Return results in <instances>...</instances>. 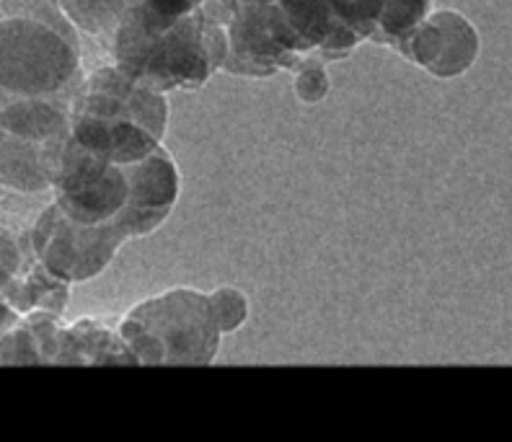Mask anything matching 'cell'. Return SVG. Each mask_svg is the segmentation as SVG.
I'll return each mask as SVG.
<instances>
[{
  "label": "cell",
  "mask_w": 512,
  "mask_h": 442,
  "mask_svg": "<svg viewBox=\"0 0 512 442\" xmlns=\"http://www.w3.org/2000/svg\"><path fill=\"white\" fill-rule=\"evenodd\" d=\"M223 26L205 8L187 16H161L135 0L114 32V65L135 83L161 94L197 88L223 68L231 52Z\"/></svg>",
  "instance_id": "1"
},
{
  "label": "cell",
  "mask_w": 512,
  "mask_h": 442,
  "mask_svg": "<svg viewBox=\"0 0 512 442\" xmlns=\"http://www.w3.org/2000/svg\"><path fill=\"white\" fill-rule=\"evenodd\" d=\"M166 125V96L127 78L117 65L96 68L73 96V137L119 166L148 158L161 145Z\"/></svg>",
  "instance_id": "2"
},
{
  "label": "cell",
  "mask_w": 512,
  "mask_h": 442,
  "mask_svg": "<svg viewBox=\"0 0 512 442\" xmlns=\"http://www.w3.org/2000/svg\"><path fill=\"white\" fill-rule=\"evenodd\" d=\"M119 334L138 365H210L218 355L220 331L210 295L176 287L132 308Z\"/></svg>",
  "instance_id": "3"
},
{
  "label": "cell",
  "mask_w": 512,
  "mask_h": 442,
  "mask_svg": "<svg viewBox=\"0 0 512 442\" xmlns=\"http://www.w3.org/2000/svg\"><path fill=\"white\" fill-rule=\"evenodd\" d=\"M3 96H68L81 88V42L34 16H3Z\"/></svg>",
  "instance_id": "4"
},
{
  "label": "cell",
  "mask_w": 512,
  "mask_h": 442,
  "mask_svg": "<svg viewBox=\"0 0 512 442\" xmlns=\"http://www.w3.org/2000/svg\"><path fill=\"white\" fill-rule=\"evenodd\" d=\"M29 233L39 262L65 282L94 280L127 241L125 231L114 220L81 223L70 218L57 202L39 215Z\"/></svg>",
  "instance_id": "5"
},
{
  "label": "cell",
  "mask_w": 512,
  "mask_h": 442,
  "mask_svg": "<svg viewBox=\"0 0 512 442\" xmlns=\"http://www.w3.org/2000/svg\"><path fill=\"white\" fill-rule=\"evenodd\" d=\"M225 26L231 52L223 68L231 73L272 75L280 68H293L298 55L313 50L288 19L280 0L238 6Z\"/></svg>",
  "instance_id": "6"
},
{
  "label": "cell",
  "mask_w": 512,
  "mask_h": 442,
  "mask_svg": "<svg viewBox=\"0 0 512 442\" xmlns=\"http://www.w3.org/2000/svg\"><path fill=\"white\" fill-rule=\"evenodd\" d=\"M55 202L81 223H109L130 202V179L125 166L96 156L75 137L68 140L55 179Z\"/></svg>",
  "instance_id": "7"
},
{
  "label": "cell",
  "mask_w": 512,
  "mask_h": 442,
  "mask_svg": "<svg viewBox=\"0 0 512 442\" xmlns=\"http://www.w3.org/2000/svg\"><path fill=\"white\" fill-rule=\"evenodd\" d=\"M409 60L438 75L456 78L466 73L479 57V32L469 19L456 11H438L427 16L404 42L399 44Z\"/></svg>",
  "instance_id": "8"
},
{
  "label": "cell",
  "mask_w": 512,
  "mask_h": 442,
  "mask_svg": "<svg viewBox=\"0 0 512 442\" xmlns=\"http://www.w3.org/2000/svg\"><path fill=\"white\" fill-rule=\"evenodd\" d=\"M130 179V202L119 212L114 223L127 238L148 236L169 218L171 207L179 197V174L169 150L158 145L148 158L125 166Z\"/></svg>",
  "instance_id": "9"
},
{
  "label": "cell",
  "mask_w": 512,
  "mask_h": 442,
  "mask_svg": "<svg viewBox=\"0 0 512 442\" xmlns=\"http://www.w3.org/2000/svg\"><path fill=\"white\" fill-rule=\"evenodd\" d=\"M73 132L57 135L47 143H34L3 132V187L37 194L55 187L57 171Z\"/></svg>",
  "instance_id": "10"
},
{
  "label": "cell",
  "mask_w": 512,
  "mask_h": 442,
  "mask_svg": "<svg viewBox=\"0 0 512 442\" xmlns=\"http://www.w3.org/2000/svg\"><path fill=\"white\" fill-rule=\"evenodd\" d=\"M55 365H138V357L122 334L96 318L60 329Z\"/></svg>",
  "instance_id": "11"
},
{
  "label": "cell",
  "mask_w": 512,
  "mask_h": 442,
  "mask_svg": "<svg viewBox=\"0 0 512 442\" xmlns=\"http://www.w3.org/2000/svg\"><path fill=\"white\" fill-rule=\"evenodd\" d=\"M73 99L68 96H3V132L34 143L70 132Z\"/></svg>",
  "instance_id": "12"
},
{
  "label": "cell",
  "mask_w": 512,
  "mask_h": 442,
  "mask_svg": "<svg viewBox=\"0 0 512 442\" xmlns=\"http://www.w3.org/2000/svg\"><path fill=\"white\" fill-rule=\"evenodd\" d=\"M0 285H3V300L11 303L21 316L32 311H50L60 316L68 306V282L52 274L39 259Z\"/></svg>",
  "instance_id": "13"
},
{
  "label": "cell",
  "mask_w": 512,
  "mask_h": 442,
  "mask_svg": "<svg viewBox=\"0 0 512 442\" xmlns=\"http://www.w3.org/2000/svg\"><path fill=\"white\" fill-rule=\"evenodd\" d=\"M280 6L313 50H321L339 29H347L339 24L324 0H280Z\"/></svg>",
  "instance_id": "14"
},
{
  "label": "cell",
  "mask_w": 512,
  "mask_h": 442,
  "mask_svg": "<svg viewBox=\"0 0 512 442\" xmlns=\"http://www.w3.org/2000/svg\"><path fill=\"white\" fill-rule=\"evenodd\" d=\"M430 6L432 0H386L381 21H378V29H375V34L370 39L399 47L427 19Z\"/></svg>",
  "instance_id": "15"
},
{
  "label": "cell",
  "mask_w": 512,
  "mask_h": 442,
  "mask_svg": "<svg viewBox=\"0 0 512 442\" xmlns=\"http://www.w3.org/2000/svg\"><path fill=\"white\" fill-rule=\"evenodd\" d=\"M337 21L352 32H357L363 39H370L378 29L383 6L386 0H324Z\"/></svg>",
  "instance_id": "16"
},
{
  "label": "cell",
  "mask_w": 512,
  "mask_h": 442,
  "mask_svg": "<svg viewBox=\"0 0 512 442\" xmlns=\"http://www.w3.org/2000/svg\"><path fill=\"white\" fill-rule=\"evenodd\" d=\"M210 306L223 334H233L249 318V300L236 287H218L215 293H210Z\"/></svg>",
  "instance_id": "17"
},
{
  "label": "cell",
  "mask_w": 512,
  "mask_h": 442,
  "mask_svg": "<svg viewBox=\"0 0 512 442\" xmlns=\"http://www.w3.org/2000/svg\"><path fill=\"white\" fill-rule=\"evenodd\" d=\"M3 365H44L42 349H39L34 331L29 329L24 318L21 324L11 331H3Z\"/></svg>",
  "instance_id": "18"
},
{
  "label": "cell",
  "mask_w": 512,
  "mask_h": 442,
  "mask_svg": "<svg viewBox=\"0 0 512 442\" xmlns=\"http://www.w3.org/2000/svg\"><path fill=\"white\" fill-rule=\"evenodd\" d=\"M295 94L300 101L306 104H319L326 94H329V78H326V70L319 63L298 65V75H295Z\"/></svg>",
  "instance_id": "19"
},
{
  "label": "cell",
  "mask_w": 512,
  "mask_h": 442,
  "mask_svg": "<svg viewBox=\"0 0 512 442\" xmlns=\"http://www.w3.org/2000/svg\"><path fill=\"white\" fill-rule=\"evenodd\" d=\"M150 11L161 13V16H187L207 3V0H138Z\"/></svg>",
  "instance_id": "20"
}]
</instances>
